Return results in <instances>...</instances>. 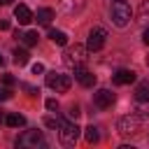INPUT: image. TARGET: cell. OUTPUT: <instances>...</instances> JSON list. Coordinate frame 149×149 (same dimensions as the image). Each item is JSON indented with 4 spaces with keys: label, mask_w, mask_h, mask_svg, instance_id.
Returning <instances> with one entry per match:
<instances>
[{
    "label": "cell",
    "mask_w": 149,
    "mask_h": 149,
    "mask_svg": "<svg viewBox=\"0 0 149 149\" xmlns=\"http://www.w3.org/2000/svg\"><path fill=\"white\" fill-rule=\"evenodd\" d=\"M47 140H44V133L33 128V130H23L19 137H16V147L21 149H37V147H44Z\"/></svg>",
    "instance_id": "cell-1"
},
{
    "label": "cell",
    "mask_w": 149,
    "mask_h": 149,
    "mask_svg": "<svg viewBox=\"0 0 149 149\" xmlns=\"http://www.w3.org/2000/svg\"><path fill=\"white\" fill-rule=\"evenodd\" d=\"M109 14H112L114 26L123 28V26H128V21H130V14H133V12H130V5H128L126 0H112Z\"/></svg>",
    "instance_id": "cell-2"
},
{
    "label": "cell",
    "mask_w": 149,
    "mask_h": 149,
    "mask_svg": "<svg viewBox=\"0 0 149 149\" xmlns=\"http://www.w3.org/2000/svg\"><path fill=\"white\" fill-rule=\"evenodd\" d=\"M140 126H142L140 114H126V116H121V119L116 121V130H119V135H123V137H130V135L140 133Z\"/></svg>",
    "instance_id": "cell-3"
},
{
    "label": "cell",
    "mask_w": 149,
    "mask_h": 149,
    "mask_svg": "<svg viewBox=\"0 0 149 149\" xmlns=\"http://www.w3.org/2000/svg\"><path fill=\"white\" fill-rule=\"evenodd\" d=\"M79 126L70 119V121H65L63 119V123L58 126V137H61V144H65V147H72L77 140H79Z\"/></svg>",
    "instance_id": "cell-4"
},
{
    "label": "cell",
    "mask_w": 149,
    "mask_h": 149,
    "mask_svg": "<svg viewBox=\"0 0 149 149\" xmlns=\"http://www.w3.org/2000/svg\"><path fill=\"white\" fill-rule=\"evenodd\" d=\"M86 47H81V44H74V47H68L65 51H63V63L68 65V68H79V65H84V61H86Z\"/></svg>",
    "instance_id": "cell-5"
},
{
    "label": "cell",
    "mask_w": 149,
    "mask_h": 149,
    "mask_svg": "<svg viewBox=\"0 0 149 149\" xmlns=\"http://www.w3.org/2000/svg\"><path fill=\"white\" fill-rule=\"evenodd\" d=\"M135 112L140 116H149V81H142L135 88Z\"/></svg>",
    "instance_id": "cell-6"
},
{
    "label": "cell",
    "mask_w": 149,
    "mask_h": 149,
    "mask_svg": "<svg viewBox=\"0 0 149 149\" xmlns=\"http://www.w3.org/2000/svg\"><path fill=\"white\" fill-rule=\"evenodd\" d=\"M105 40H107V30H105L102 26H95V28H91V33H88L86 49H88V51H100V49L105 47Z\"/></svg>",
    "instance_id": "cell-7"
},
{
    "label": "cell",
    "mask_w": 149,
    "mask_h": 149,
    "mask_svg": "<svg viewBox=\"0 0 149 149\" xmlns=\"http://www.w3.org/2000/svg\"><path fill=\"white\" fill-rule=\"evenodd\" d=\"M70 77L68 74H61V72H47V86L56 93H65L70 88Z\"/></svg>",
    "instance_id": "cell-8"
},
{
    "label": "cell",
    "mask_w": 149,
    "mask_h": 149,
    "mask_svg": "<svg viewBox=\"0 0 149 149\" xmlns=\"http://www.w3.org/2000/svg\"><path fill=\"white\" fill-rule=\"evenodd\" d=\"M93 102H95L98 109H107V107L114 105V93H112L109 88H98V91L93 93Z\"/></svg>",
    "instance_id": "cell-9"
},
{
    "label": "cell",
    "mask_w": 149,
    "mask_h": 149,
    "mask_svg": "<svg viewBox=\"0 0 149 149\" xmlns=\"http://www.w3.org/2000/svg\"><path fill=\"white\" fill-rule=\"evenodd\" d=\"M74 79L81 84V86H86V88H91V86H95V74L91 72V70H86L84 65H79V68H74Z\"/></svg>",
    "instance_id": "cell-10"
},
{
    "label": "cell",
    "mask_w": 149,
    "mask_h": 149,
    "mask_svg": "<svg viewBox=\"0 0 149 149\" xmlns=\"http://www.w3.org/2000/svg\"><path fill=\"white\" fill-rule=\"evenodd\" d=\"M114 84H119V86H126V84H133L135 79H137V74L133 72V70H128V68H121V70H116L114 72Z\"/></svg>",
    "instance_id": "cell-11"
},
{
    "label": "cell",
    "mask_w": 149,
    "mask_h": 149,
    "mask_svg": "<svg viewBox=\"0 0 149 149\" xmlns=\"http://www.w3.org/2000/svg\"><path fill=\"white\" fill-rule=\"evenodd\" d=\"M14 16H16V21H19L21 26H26V23H30V21L35 19V14H33L26 5H16V7H14Z\"/></svg>",
    "instance_id": "cell-12"
},
{
    "label": "cell",
    "mask_w": 149,
    "mask_h": 149,
    "mask_svg": "<svg viewBox=\"0 0 149 149\" xmlns=\"http://www.w3.org/2000/svg\"><path fill=\"white\" fill-rule=\"evenodd\" d=\"M5 123H7L9 128H21V126H26V116H23V114L12 112V114H7V116H5Z\"/></svg>",
    "instance_id": "cell-13"
},
{
    "label": "cell",
    "mask_w": 149,
    "mask_h": 149,
    "mask_svg": "<svg viewBox=\"0 0 149 149\" xmlns=\"http://www.w3.org/2000/svg\"><path fill=\"white\" fill-rule=\"evenodd\" d=\"M35 19L47 26V23H51V19H54V9H51V7H40L37 14H35Z\"/></svg>",
    "instance_id": "cell-14"
},
{
    "label": "cell",
    "mask_w": 149,
    "mask_h": 149,
    "mask_svg": "<svg viewBox=\"0 0 149 149\" xmlns=\"http://www.w3.org/2000/svg\"><path fill=\"white\" fill-rule=\"evenodd\" d=\"M49 37H51L54 44H61V47L68 44V35H65L63 30H49Z\"/></svg>",
    "instance_id": "cell-15"
},
{
    "label": "cell",
    "mask_w": 149,
    "mask_h": 149,
    "mask_svg": "<svg viewBox=\"0 0 149 149\" xmlns=\"http://www.w3.org/2000/svg\"><path fill=\"white\" fill-rule=\"evenodd\" d=\"M37 37H40V35H37L35 30H28V33L21 35V42H23L26 47H35V44H37Z\"/></svg>",
    "instance_id": "cell-16"
},
{
    "label": "cell",
    "mask_w": 149,
    "mask_h": 149,
    "mask_svg": "<svg viewBox=\"0 0 149 149\" xmlns=\"http://www.w3.org/2000/svg\"><path fill=\"white\" fill-rule=\"evenodd\" d=\"M84 135H86V142H88V144H95V142L100 140V133H98L95 126H88V128L84 130Z\"/></svg>",
    "instance_id": "cell-17"
},
{
    "label": "cell",
    "mask_w": 149,
    "mask_h": 149,
    "mask_svg": "<svg viewBox=\"0 0 149 149\" xmlns=\"http://www.w3.org/2000/svg\"><path fill=\"white\" fill-rule=\"evenodd\" d=\"M14 63L16 65H26L28 63V51L26 49H14Z\"/></svg>",
    "instance_id": "cell-18"
},
{
    "label": "cell",
    "mask_w": 149,
    "mask_h": 149,
    "mask_svg": "<svg viewBox=\"0 0 149 149\" xmlns=\"http://www.w3.org/2000/svg\"><path fill=\"white\" fill-rule=\"evenodd\" d=\"M44 123H47L49 128H58V126L63 123V119H54V116H47V119H44Z\"/></svg>",
    "instance_id": "cell-19"
},
{
    "label": "cell",
    "mask_w": 149,
    "mask_h": 149,
    "mask_svg": "<svg viewBox=\"0 0 149 149\" xmlns=\"http://www.w3.org/2000/svg\"><path fill=\"white\" fill-rule=\"evenodd\" d=\"M9 95H12V91H9V86H2V88H0V102H5V100H9Z\"/></svg>",
    "instance_id": "cell-20"
},
{
    "label": "cell",
    "mask_w": 149,
    "mask_h": 149,
    "mask_svg": "<svg viewBox=\"0 0 149 149\" xmlns=\"http://www.w3.org/2000/svg\"><path fill=\"white\" fill-rule=\"evenodd\" d=\"M47 109H49V112H56V109H58V100H56V98H49V100H47Z\"/></svg>",
    "instance_id": "cell-21"
},
{
    "label": "cell",
    "mask_w": 149,
    "mask_h": 149,
    "mask_svg": "<svg viewBox=\"0 0 149 149\" xmlns=\"http://www.w3.org/2000/svg\"><path fill=\"white\" fill-rule=\"evenodd\" d=\"M77 116H79V107H77V105H72V107H70V112H68V119L77 121Z\"/></svg>",
    "instance_id": "cell-22"
},
{
    "label": "cell",
    "mask_w": 149,
    "mask_h": 149,
    "mask_svg": "<svg viewBox=\"0 0 149 149\" xmlns=\"http://www.w3.org/2000/svg\"><path fill=\"white\" fill-rule=\"evenodd\" d=\"M2 84L5 86H14V77L12 74H2Z\"/></svg>",
    "instance_id": "cell-23"
},
{
    "label": "cell",
    "mask_w": 149,
    "mask_h": 149,
    "mask_svg": "<svg viewBox=\"0 0 149 149\" xmlns=\"http://www.w3.org/2000/svg\"><path fill=\"white\" fill-rule=\"evenodd\" d=\"M42 72H44V65L42 63H35L33 65V74H42Z\"/></svg>",
    "instance_id": "cell-24"
},
{
    "label": "cell",
    "mask_w": 149,
    "mask_h": 149,
    "mask_svg": "<svg viewBox=\"0 0 149 149\" xmlns=\"http://www.w3.org/2000/svg\"><path fill=\"white\" fill-rule=\"evenodd\" d=\"M142 42L149 47V28H144V33H142Z\"/></svg>",
    "instance_id": "cell-25"
},
{
    "label": "cell",
    "mask_w": 149,
    "mask_h": 149,
    "mask_svg": "<svg viewBox=\"0 0 149 149\" xmlns=\"http://www.w3.org/2000/svg\"><path fill=\"white\" fill-rule=\"evenodd\" d=\"M9 28V21L7 19H0V30H7Z\"/></svg>",
    "instance_id": "cell-26"
},
{
    "label": "cell",
    "mask_w": 149,
    "mask_h": 149,
    "mask_svg": "<svg viewBox=\"0 0 149 149\" xmlns=\"http://www.w3.org/2000/svg\"><path fill=\"white\" fill-rule=\"evenodd\" d=\"M9 2H12V0H0V5H9Z\"/></svg>",
    "instance_id": "cell-27"
},
{
    "label": "cell",
    "mask_w": 149,
    "mask_h": 149,
    "mask_svg": "<svg viewBox=\"0 0 149 149\" xmlns=\"http://www.w3.org/2000/svg\"><path fill=\"white\" fill-rule=\"evenodd\" d=\"M147 68H149V56H147Z\"/></svg>",
    "instance_id": "cell-28"
},
{
    "label": "cell",
    "mask_w": 149,
    "mask_h": 149,
    "mask_svg": "<svg viewBox=\"0 0 149 149\" xmlns=\"http://www.w3.org/2000/svg\"><path fill=\"white\" fill-rule=\"evenodd\" d=\"M0 65H2V56H0Z\"/></svg>",
    "instance_id": "cell-29"
}]
</instances>
